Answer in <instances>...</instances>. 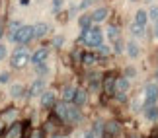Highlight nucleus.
Here are the masks:
<instances>
[{
	"mask_svg": "<svg viewBox=\"0 0 158 138\" xmlns=\"http://www.w3.org/2000/svg\"><path fill=\"white\" fill-rule=\"evenodd\" d=\"M55 113H57V117L60 121L70 123V124L80 123V119H82L80 109H78L76 105H72V103H66V101H60V103L55 105Z\"/></svg>",
	"mask_w": 158,
	"mask_h": 138,
	"instance_id": "1",
	"label": "nucleus"
},
{
	"mask_svg": "<svg viewBox=\"0 0 158 138\" xmlns=\"http://www.w3.org/2000/svg\"><path fill=\"white\" fill-rule=\"evenodd\" d=\"M80 39L88 47H102V45H104V33H102V29L96 27V26H92L90 29H86V31H82Z\"/></svg>",
	"mask_w": 158,
	"mask_h": 138,
	"instance_id": "2",
	"label": "nucleus"
},
{
	"mask_svg": "<svg viewBox=\"0 0 158 138\" xmlns=\"http://www.w3.org/2000/svg\"><path fill=\"white\" fill-rule=\"evenodd\" d=\"M31 39H33V26H22L18 31L12 33V41H14V43L26 45V43H29Z\"/></svg>",
	"mask_w": 158,
	"mask_h": 138,
	"instance_id": "3",
	"label": "nucleus"
},
{
	"mask_svg": "<svg viewBox=\"0 0 158 138\" xmlns=\"http://www.w3.org/2000/svg\"><path fill=\"white\" fill-rule=\"evenodd\" d=\"M29 53H27V49L26 47H18V49L12 53V57H10V62H12V66L14 68H20V66H23L27 61H29Z\"/></svg>",
	"mask_w": 158,
	"mask_h": 138,
	"instance_id": "4",
	"label": "nucleus"
},
{
	"mask_svg": "<svg viewBox=\"0 0 158 138\" xmlns=\"http://www.w3.org/2000/svg\"><path fill=\"white\" fill-rule=\"evenodd\" d=\"M144 97H147V105H156L158 101V84H147L144 86Z\"/></svg>",
	"mask_w": 158,
	"mask_h": 138,
	"instance_id": "5",
	"label": "nucleus"
},
{
	"mask_svg": "<svg viewBox=\"0 0 158 138\" xmlns=\"http://www.w3.org/2000/svg\"><path fill=\"white\" fill-rule=\"evenodd\" d=\"M47 57H49V53H47V49H37L33 53L31 57H29V61H31L35 66H37V64H43L45 61H47Z\"/></svg>",
	"mask_w": 158,
	"mask_h": 138,
	"instance_id": "6",
	"label": "nucleus"
},
{
	"mask_svg": "<svg viewBox=\"0 0 158 138\" xmlns=\"http://www.w3.org/2000/svg\"><path fill=\"white\" fill-rule=\"evenodd\" d=\"M147 23H148V12L147 10H137V14H135V26L144 29V27H147Z\"/></svg>",
	"mask_w": 158,
	"mask_h": 138,
	"instance_id": "7",
	"label": "nucleus"
},
{
	"mask_svg": "<svg viewBox=\"0 0 158 138\" xmlns=\"http://www.w3.org/2000/svg\"><path fill=\"white\" fill-rule=\"evenodd\" d=\"M47 33H49V26H47L45 22H39V23L33 26V39H41V37H45Z\"/></svg>",
	"mask_w": 158,
	"mask_h": 138,
	"instance_id": "8",
	"label": "nucleus"
},
{
	"mask_svg": "<svg viewBox=\"0 0 158 138\" xmlns=\"http://www.w3.org/2000/svg\"><path fill=\"white\" fill-rule=\"evenodd\" d=\"M86 99H88V95L84 89H76V93H74V97H72V105H76L78 109H80L82 105H86Z\"/></svg>",
	"mask_w": 158,
	"mask_h": 138,
	"instance_id": "9",
	"label": "nucleus"
},
{
	"mask_svg": "<svg viewBox=\"0 0 158 138\" xmlns=\"http://www.w3.org/2000/svg\"><path fill=\"white\" fill-rule=\"evenodd\" d=\"M107 39L111 41V43L115 45L117 41H121V29L117 26H109L107 27Z\"/></svg>",
	"mask_w": 158,
	"mask_h": 138,
	"instance_id": "10",
	"label": "nucleus"
},
{
	"mask_svg": "<svg viewBox=\"0 0 158 138\" xmlns=\"http://www.w3.org/2000/svg\"><path fill=\"white\" fill-rule=\"evenodd\" d=\"M43 89H45V82H43V80H37V82L31 84L29 95H31V97H35V95H41V93H43Z\"/></svg>",
	"mask_w": 158,
	"mask_h": 138,
	"instance_id": "11",
	"label": "nucleus"
},
{
	"mask_svg": "<svg viewBox=\"0 0 158 138\" xmlns=\"http://www.w3.org/2000/svg\"><path fill=\"white\" fill-rule=\"evenodd\" d=\"M144 117H147V121H156L158 119V105L144 107Z\"/></svg>",
	"mask_w": 158,
	"mask_h": 138,
	"instance_id": "12",
	"label": "nucleus"
},
{
	"mask_svg": "<svg viewBox=\"0 0 158 138\" xmlns=\"http://www.w3.org/2000/svg\"><path fill=\"white\" fill-rule=\"evenodd\" d=\"M127 89H129V80H127V78H117V80H115V92L125 93Z\"/></svg>",
	"mask_w": 158,
	"mask_h": 138,
	"instance_id": "13",
	"label": "nucleus"
},
{
	"mask_svg": "<svg viewBox=\"0 0 158 138\" xmlns=\"http://www.w3.org/2000/svg\"><path fill=\"white\" fill-rule=\"evenodd\" d=\"M90 16H92V22H104L107 18V8H96Z\"/></svg>",
	"mask_w": 158,
	"mask_h": 138,
	"instance_id": "14",
	"label": "nucleus"
},
{
	"mask_svg": "<svg viewBox=\"0 0 158 138\" xmlns=\"http://www.w3.org/2000/svg\"><path fill=\"white\" fill-rule=\"evenodd\" d=\"M78 26L82 27V31L90 29V27H92V16H90V14H82L80 18H78Z\"/></svg>",
	"mask_w": 158,
	"mask_h": 138,
	"instance_id": "15",
	"label": "nucleus"
},
{
	"mask_svg": "<svg viewBox=\"0 0 158 138\" xmlns=\"http://www.w3.org/2000/svg\"><path fill=\"white\" fill-rule=\"evenodd\" d=\"M139 53H141V49H139V45L135 43V41H129V43H127V57H131V58H137V57H139Z\"/></svg>",
	"mask_w": 158,
	"mask_h": 138,
	"instance_id": "16",
	"label": "nucleus"
},
{
	"mask_svg": "<svg viewBox=\"0 0 158 138\" xmlns=\"http://www.w3.org/2000/svg\"><path fill=\"white\" fill-rule=\"evenodd\" d=\"M53 103H55V93L53 92L41 93V105H43V107H51Z\"/></svg>",
	"mask_w": 158,
	"mask_h": 138,
	"instance_id": "17",
	"label": "nucleus"
},
{
	"mask_svg": "<svg viewBox=\"0 0 158 138\" xmlns=\"http://www.w3.org/2000/svg\"><path fill=\"white\" fill-rule=\"evenodd\" d=\"M74 93H76V88H74V86H66L64 92H63V101H66V103H72Z\"/></svg>",
	"mask_w": 158,
	"mask_h": 138,
	"instance_id": "18",
	"label": "nucleus"
},
{
	"mask_svg": "<svg viewBox=\"0 0 158 138\" xmlns=\"http://www.w3.org/2000/svg\"><path fill=\"white\" fill-rule=\"evenodd\" d=\"M20 134H22V124L16 123V124H12V128H10V132L6 134V138H20Z\"/></svg>",
	"mask_w": 158,
	"mask_h": 138,
	"instance_id": "19",
	"label": "nucleus"
},
{
	"mask_svg": "<svg viewBox=\"0 0 158 138\" xmlns=\"http://www.w3.org/2000/svg\"><path fill=\"white\" fill-rule=\"evenodd\" d=\"M106 130H107L106 138H115V134L119 132V124H117V123H109L107 127H106Z\"/></svg>",
	"mask_w": 158,
	"mask_h": 138,
	"instance_id": "20",
	"label": "nucleus"
},
{
	"mask_svg": "<svg viewBox=\"0 0 158 138\" xmlns=\"http://www.w3.org/2000/svg\"><path fill=\"white\" fill-rule=\"evenodd\" d=\"M115 80H117V78H113V76H107V78H106V92H107V93H113V89H115Z\"/></svg>",
	"mask_w": 158,
	"mask_h": 138,
	"instance_id": "21",
	"label": "nucleus"
},
{
	"mask_svg": "<svg viewBox=\"0 0 158 138\" xmlns=\"http://www.w3.org/2000/svg\"><path fill=\"white\" fill-rule=\"evenodd\" d=\"M22 93H23V86H22V84H16V86H12V95H14V97H20Z\"/></svg>",
	"mask_w": 158,
	"mask_h": 138,
	"instance_id": "22",
	"label": "nucleus"
},
{
	"mask_svg": "<svg viewBox=\"0 0 158 138\" xmlns=\"http://www.w3.org/2000/svg\"><path fill=\"white\" fill-rule=\"evenodd\" d=\"M82 62L84 64H92V62H96V57L92 55V53H86V55L82 57Z\"/></svg>",
	"mask_w": 158,
	"mask_h": 138,
	"instance_id": "23",
	"label": "nucleus"
},
{
	"mask_svg": "<svg viewBox=\"0 0 158 138\" xmlns=\"http://www.w3.org/2000/svg\"><path fill=\"white\" fill-rule=\"evenodd\" d=\"M148 18L152 22H156L158 20V6H152V8H150V14H148Z\"/></svg>",
	"mask_w": 158,
	"mask_h": 138,
	"instance_id": "24",
	"label": "nucleus"
},
{
	"mask_svg": "<svg viewBox=\"0 0 158 138\" xmlns=\"http://www.w3.org/2000/svg\"><path fill=\"white\" fill-rule=\"evenodd\" d=\"M131 31H133V35H135V37H141V35L144 33V29H141V27H137L135 23H133V26H131Z\"/></svg>",
	"mask_w": 158,
	"mask_h": 138,
	"instance_id": "25",
	"label": "nucleus"
},
{
	"mask_svg": "<svg viewBox=\"0 0 158 138\" xmlns=\"http://www.w3.org/2000/svg\"><path fill=\"white\" fill-rule=\"evenodd\" d=\"M63 2H64V0H53V12H55V14L63 8Z\"/></svg>",
	"mask_w": 158,
	"mask_h": 138,
	"instance_id": "26",
	"label": "nucleus"
},
{
	"mask_svg": "<svg viewBox=\"0 0 158 138\" xmlns=\"http://www.w3.org/2000/svg\"><path fill=\"white\" fill-rule=\"evenodd\" d=\"M47 70H49V68L45 66V62H43V64H37V74H39V76H45Z\"/></svg>",
	"mask_w": 158,
	"mask_h": 138,
	"instance_id": "27",
	"label": "nucleus"
},
{
	"mask_svg": "<svg viewBox=\"0 0 158 138\" xmlns=\"http://www.w3.org/2000/svg\"><path fill=\"white\" fill-rule=\"evenodd\" d=\"M135 74H137V70L133 68V66H129V68H125V76H127V78H131V76H135Z\"/></svg>",
	"mask_w": 158,
	"mask_h": 138,
	"instance_id": "28",
	"label": "nucleus"
},
{
	"mask_svg": "<svg viewBox=\"0 0 158 138\" xmlns=\"http://www.w3.org/2000/svg\"><path fill=\"white\" fill-rule=\"evenodd\" d=\"M90 2H92V0H82V2H80V6H78V8H80V10H86L88 6H90Z\"/></svg>",
	"mask_w": 158,
	"mask_h": 138,
	"instance_id": "29",
	"label": "nucleus"
},
{
	"mask_svg": "<svg viewBox=\"0 0 158 138\" xmlns=\"http://www.w3.org/2000/svg\"><path fill=\"white\" fill-rule=\"evenodd\" d=\"M63 35H59V37H55V41H53V43H55V47H60V45H63Z\"/></svg>",
	"mask_w": 158,
	"mask_h": 138,
	"instance_id": "30",
	"label": "nucleus"
},
{
	"mask_svg": "<svg viewBox=\"0 0 158 138\" xmlns=\"http://www.w3.org/2000/svg\"><path fill=\"white\" fill-rule=\"evenodd\" d=\"M8 80H10V74H8V72H4V74H0V82H2V84H6Z\"/></svg>",
	"mask_w": 158,
	"mask_h": 138,
	"instance_id": "31",
	"label": "nucleus"
},
{
	"mask_svg": "<svg viewBox=\"0 0 158 138\" xmlns=\"http://www.w3.org/2000/svg\"><path fill=\"white\" fill-rule=\"evenodd\" d=\"M6 55H8V51H6V47H4V45H0V61H2V58H4Z\"/></svg>",
	"mask_w": 158,
	"mask_h": 138,
	"instance_id": "32",
	"label": "nucleus"
},
{
	"mask_svg": "<svg viewBox=\"0 0 158 138\" xmlns=\"http://www.w3.org/2000/svg\"><path fill=\"white\" fill-rule=\"evenodd\" d=\"M98 49H100V53H102V55H109V49H107V47H104V45H102V47H98Z\"/></svg>",
	"mask_w": 158,
	"mask_h": 138,
	"instance_id": "33",
	"label": "nucleus"
},
{
	"mask_svg": "<svg viewBox=\"0 0 158 138\" xmlns=\"http://www.w3.org/2000/svg\"><path fill=\"white\" fill-rule=\"evenodd\" d=\"M84 138H96V134H94V130H88V132L84 134Z\"/></svg>",
	"mask_w": 158,
	"mask_h": 138,
	"instance_id": "34",
	"label": "nucleus"
},
{
	"mask_svg": "<svg viewBox=\"0 0 158 138\" xmlns=\"http://www.w3.org/2000/svg\"><path fill=\"white\" fill-rule=\"evenodd\" d=\"M152 29H154V35H156V37H158V20L152 23Z\"/></svg>",
	"mask_w": 158,
	"mask_h": 138,
	"instance_id": "35",
	"label": "nucleus"
},
{
	"mask_svg": "<svg viewBox=\"0 0 158 138\" xmlns=\"http://www.w3.org/2000/svg\"><path fill=\"white\" fill-rule=\"evenodd\" d=\"M31 138H43V136H41V132H39V130H35V132L31 134Z\"/></svg>",
	"mask_w": 158,
	"mask_h": 138,
	"instance_id": "36",
	"label": "nucleus"
},
{
	"mask_svg": "<svg viewBox=\"0 0 158 138\" xmlns=\"http://www.w3.org/2000/svg\"><path fill=\"white\" fill-rule=\"evenodd\" d=\"M0 132H2V123H0Z\"/></svg>",
	"mask_w": 158,
	"mask_h": 138,
	"instance_id": "37",
	"label": "nucleus"
},
{
	"mask_svg": "<svg viewBox=\"0 0 158 138\" xmlns=\"http://www.w3.org/2000/svg\"><path fill=\"white\" fill-rule=\"evenodd\" d=\"M0 37H2V27H0Z\"/></svg>",
	"mask_w": 158,
	"mask_h": 138,
	"instance_id": "38",
	"label": "nucleus"
},
{
	"mask_svg": "<svg viewBox=\"0 0 158 138\" xmlns=\"http://www.w3.org/2000/svg\"><path fill=\"white\" fill-rule=\"evenodd\" d=\"M63 138H64V136H63Z\"/></svg>",
	"mask_w": 158,
	"mask_h": 138,
	"instance_id": "39",
	"label": "nucleus"
}]
</instances>
